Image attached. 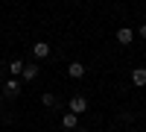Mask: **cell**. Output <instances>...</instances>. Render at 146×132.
<instances>
[{
	"mask_svg": "<svg viewBox=\"0 0 146 132\" xmlns=\"http://www.w3.org/2000/svg\"><path fill=\"white\" fill-rule=\"evenodd\" d=\"M85 109H88V97H85V94H73V97H70V112L79 117Z\"/></svg>",
	"mask_w": 146,
	"mask_h": 132,
	"instance_id": "cell-1",
	"label": "cell"
},
{
	"mask_svg": "<svg viewBox=\"0 0 146 132\" xmlns=\"http://www.w3.org/2000/svg\"><path fill=\"white\" fill-rule=\"evenodd\" d=\"M131 41H135V29H131V27H120V29H117V44L129 47Z\"/></svg>",
	"mask_w": 146,
	"mask_h": 132,
	"instance_id": "cell-2",
	"label": "cell"
},
{
	"mask_svg": "<svg viewBox=\"0 0 146 132\" xmlns=\"http://www.w3.org/2000/svg\"><path fill=\"white\" fill-rule=\"evenodd\" d=\"M38 74H41V68H38V62H29V65H23V82H32V79H38Z\"/></svg>",
	"mask_w": 146,
	"mask_h": 132,
	"instance_id": "cell-3",
	"label": "cell"
},
{
	"mask_svg": "<svg viewBox=\"0 0 146 132\" xmlns=\"http://www.w3.org/2000/svg\"><path fill=\"white\" fill-rule=\"evenodd\" d=\"M50 50H53V47L47 44V41H35V44H32V56H35V59H47Z\"/></svg>",
	"mask_w": 146,
	"mask_h": 132,
	"instance_id": "cell-4",
	"label": "cell"
},
{
	"mask_svg": "<svg viewBox=\"0 0 146 132\" xmlns=\"http://www.w3.org/2000/svg\"><path fill=\"white\" fill-rule=\"evenodd\" d=\"M85 70H88V68H85L82 62H70V65H67V76H70V79H82Z\"/></svg>",
	"mask_w": 146,
	"mask_h": 132,
	"instance_id": "cell-5",
	"label": "cell"
},
{
	"mask_svg": "<svg viewBox=\"0 0 146 132\" xmlns=\"http://www.w3.org/2000/svg\"><path fill=\"white\" fill-rule=\"evenodd\" d=\"M131 85H137V88H143V85H146V68H143V65L131 70Z\"/></svg>",
	"mask_w": 146,
	"mask_h": 132,
	"instance_id": "cell-6",
	"label": "cell"
},
{
	"mask_svg": "<svg viewBox=\"0 0 146 132\" xmlns=\"http://www.w3.org/2000/svg\"><path fill=\"white\" fill-rule=\"evenodd\" d=\"M62 126H64L67 132H70V129H76V126H79V117L73 115V112H64V115H62Z\"/></svg>",
	"mask_w": 146,
	"mask_h": 132,
	"instance_id": "cell-7",
	"label": "cell"
},
{
	"mask_svg": "<svg viewBox=\"0 0 146 132\" xmlns=\"http://www.w3.org/2000/svg\"><path fill=\"white\" fill-rule=\"evenodd\" d=\"M3 91H6V97H18V94H23V91H21V82H18V79H9L6 85H3Z\"/></svg>",
	"mask_w": 146,
	"mask_h": 132,
	"instance_id": "cell-8",
	"label": "cell"
},
{
	"mask_svg": "<svg viewBox=\"0 0 146 132\" xmlns=\"http://www.w3.org/2000/svg\"><path fill=\"white\" fill-rule=\"evenodd\" d=\"M9 74L12 76H21L23 74V62H21V59H12V62H9Z\"/></svg>",
	"mask_w": 146,
	"mask_h": 132,
	"instance_id": "cell-9",
	"label": "cell"
},
{
	"mask_svg": "<svg viewBox=\"0 0 146 132\" xmlns=\"http://www.w3.org/2000/svg\"><path fill=\"white\" fill-rule=\"evenodd\" d=\"M38 100H41L44 109H53V106H56V97H53L50 91H41V97H38Z\"/></svg>",
	"mask_w": 146,
	"mask_h": 132,
	"instance_id": "cell-10",
	"label": "cell"
},
{
	"mask_svg": "<svg viewBox=\"0 0 146 132\" xmlns=\"http://www.w3.org/2000/svg\"><path fill=\"white\" fill-rule=\"evenodd\" d=\"M137 35H140V38L146 41V23H140V27H137Z\"/></svg>",
	"mask_w": 146,
	"mask_h": 132,
	"instance_id": "cell-11",
	"label": "cell"
},
{
	"mask_svg": "<svg viewBox=\"0 0 146 132\" xmlns=\"http://www.w3.org/2000/svg\"><path fill=\"white\" fill-rule=\"evenodd\" d=\"M73 132H91L88 126H76V129H73Z\"/></svg>",
	"mask_w": 146,
	"mask_h": 132,
	"instance_id": "cell-12",
	"label": "cell"
},
{
	"mask_svg": "<svg viewBox=\"0 0 146 132\" xmlns=\"http://www.w3.org/2000/svg\"><path fill=\"white\" fill-rule=\"evenodd\" d=\"M0 100H3V94H0Z\"/></svg>",
	"mask_w": 146,
	"mask_h": 132,
	"instance_id": "cell-13",
	"label": "cell"
}]
</instances>
